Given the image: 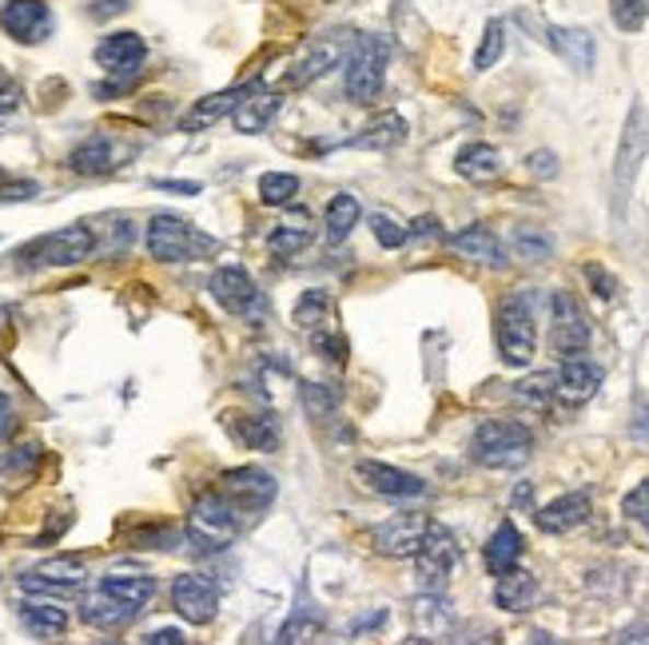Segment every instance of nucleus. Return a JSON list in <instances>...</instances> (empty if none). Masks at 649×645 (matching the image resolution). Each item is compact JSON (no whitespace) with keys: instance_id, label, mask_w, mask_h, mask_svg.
<instances>
[{"instance_id":"obj_1","label":"nucleus","mask_w":649,"mask_h":645,"mask_svg":"<svg viewBox=\"0 0 649 645\" xmlns=\"http://www.w3.org/2000/svg\"><path fill=\"white\" fill-rule=\"evenodd\" d=\"M649 156V112L641 100L629 104L626 128H622V140H617V156H614V216H626V204L634 196V184H638V172Z\"/></svg>"},{"instance_id":"obj_2","label":"nucleus","mask_w":649,"mask_h":645,"mask_svg":"<svg viewBox=\"0 0 649 645\" xmlns=\"http://www.w3.org/2000/svg\"><path fill=\"white\" fill-rule=\"evenodd\" d=\"M530 450H534V435L514 418H490L474 430L471 442L474 462H483L490 471H518L530 459Z\"/></svg>"},{"instance_id":"obj_3","label":"nucleus","mask_w":649,"mask_h":645,"mask_svg":"<svg viewBox=\"0 0 649 645\" xmlns=\"http://www.w3.org/2000/svg\"><path fill=\"white\" fill-rule=\"evenodd\" d=\"M143 247H148V255L160 263H187V260H199V255H211L220 243L211 240V235H204L199 228H192L187 219L160 211V216L148 219Z\"/></svg>"},{"instance_id":"obj_4","label":"nucleus","mask_w":649,"mask_h":645,"mask_svg":"<svg viewBox=\"0 0 649 645\" xmlns=\"http://www.w3.org/2000/svg\"><path fill=\"white\" fill-rule=\"evenodd\" d=\"M495 339L510 367H526V362L534 359L538 327H534V296H530V291H514V296H507L498 303Z\"/></svg>"},{"instance_id":"obj_5","label":"nucleus","mask_w":649,"mask_h":645,"mask_svg":"<svg viewBox=\"0 0 649 645\" xmlns=\"http://www.w3.org/2000/svg\"><path fill=\"white\" fill-rule=\"evenodd\" d=\"M240 534V510H235L223 494H204L192 515H187V538L199 550H223L232 546Z\"/></svg>"},{"instance_id":"obj_6","label":"nucleus","mask_w":649,"mask_h":645,"mask_svg":"<svg viewBox=\"0 0 649 645\" xmlns=\"http://www.w3.org/2000/svg\"><path fill=\"white\" fill-rule=\"evenodd\" d=\"M386 56H391V48H386L383 36H359L351 48V56H347V96L355 100V104H371L379 92H383V80H386Z\"/></svg>"},{"instance_id":"obj_7","label":"nucleus","mask_w":649,"mask_h":645,"mask_svg":"<svg viewBox=\"0 0 649 645\" xmlns=\"http://www.w3.org/2000/svg\"><path fill=\"white\" fill-rule=\"evenodd\" d=\"M92 252H96V235L89 223H68V228L48 231L36 243H28L24 260L36 267H77V263L92 260Z\"/></svg>"},{"instance_id":"obj_8","label":"nucleus","mask_w":649,"mask_h":645,"mask_svg":"<svg viewBox=\"0 0 649 645\" xmlns=\"http://www.w3.org/2000/svg\"><path fill=\"white\" fill-rule=\"evenodd\" d=\"M211 299H216L228 315L255 319V323L267 315L264 291H259L252 275L243 272V267H235V263H228V267H220V272L211 275Z\"/></svg>"},{"instance_id":"obj_9","label":"nucleus","mask_w":649,"mask_h":645,"mask_svg":"<svg viewBox=\"0 0 649 645\" xmlns=\"http://www.w3.org/2000/svg\"><path fill=\"white\" fill-rule=\"evenodd\" d=\"M89 578V569L77 554H56V558H45L40 566L24 569L21 574V590L36 594V598H68L77 594Z\"/></svg>"},{"instance_id":"obj_10","label":"nucleus","mask_w":649,"mask_h":645,"mask_svg":"<svg viewBox=\"0 0 649 645\" xmlns=\"http://www.w3.org/2000/svg\"><path fill=\"white\" fill-rule=\"evenodd\" d=\"M551 347L561 359L586 355V347H590V323H586L582 303L570 291H554L551 296Z\"/></svg>"},{"instance_id":"obj_11","label":"nucleus","mask_w":649,"mask_h":645,"mask_svg":"<svg viewBox=\"0 0 649 645\" xmlns=\"http://www.w3.org/2000/svg\"><path fill=\"white\" fill-rule=\"evenodd\" d=\"M454 562H459V542L447 526L430 522L427 538H422V546L415 554V569H418V581L427 586V590H439L442 581L451 578Z\"/></svg>"},{"instance_id":"obj_12","label":"nucleus","mask_w":649,"mask_h":645,"mask_svg":"<svg viewBox=\"0 0 649 645\" xmlns=\"http://www.w3.org/2000/svg\"><path fill=\"white\" fill-rule=\"evenodd\" d=\"M220 494L235 510H267L276 498V479L259 467H235L220 479Z\"/></svg>"},{"instance_id":"obj_13","label":"nucleus","mask_w":649,"mask_h":645,"mask_svg":"<svg viewBox=\"0 0 649 645\" xmlns=\"http://www.w3.org/2000/svg\"><path fill=\"white\" fill-rule=\"evenodd\" d=\"M0 28L21 44H40L53 33V12L45 0H4L0 4Z\"/></svg>"},{"instance_id":"obj_14","label":"nucleus","mask_w":649,"mask_h":645,"mask_svg":"<svg viewBox=\"0 0 649 645\" xmlns=\"http://www.w3.org/2000/svg\"><path fill=\"white\" fill-rule=\"evenodd\" d=\"M427 530H430V522L422 515H395L374 526L371 538H374V550L386 554V558H415Z\"/></svg>"},{"instance_id":"obj_15","label":"nucleus","mask_w":649,"mask_h":645,"mask_svg":"<svg viewBox=\"0 0 649 645\" xmlns=\"http://www.w3.org/2000/svg\"><path fill=\"white\" fill-rule=\"evenodd\" d=\"M172 606H176V613L184 622L208 625L216 618V610H220V594H216V586L208 578H199V574H179L172 581Z\"/></svg>"},{"instance_id":"obj_16","label":"nucleus","mask_w":649,"mask_h":645,"mask_svg":"<svg viewBox=\"0 0 649 645\" xmlns=\"http://www.w3.org/2000/svg\"><path fill=\"white\" fill-rule=\"evenodd\" d=\"M359 482H363L367 491L383 494V498H422L427 494V482L418 479V474L403 471V467H391V462H374L363 459L355 467Z\"/></svg>"},{"instance_id":"obj_17","label":"nucleus","mask_w":649,"mask_h":645,"mask_svg":"<svg viewBox=\"0 0 649 645\" xmlns=\"http://www.w3.org/2000/svg\"><path fill=\"white\" fill-rule=\"evenodd\" d=\"M148 56V44H143L140 33H112L96 44V65L112 77L136 80L140 77V65Z\"/></svg>"},{"instance_id":"obj_18","label":"nucleus","mask_w":649,"mask_h":645,"mask_svg":"<svg viewBox=\"0 0 649 645\" xmlns=\"http://www.w3.org/2000/svg\"><path fill=\"white\" fill-rule=\"evenodd\" d=\"M598 387H602V367L582 359V355L561 359V367L554 371V391H558L561 403H570V406L590 403V399L598 394Z\"/></svg>"},{"instance_id":"obj_19","label":"nucleus","mask_w":649,"mask_h":645,"mask_svg":"<svg viewBox=\"0 0 649 645\" xmlns=\"http://www.w3.org/2000/svg\"><path fill=\"white\" fill-rule=\"evenodd\" d=\"M252 84H240V88H223V92H211V96L196 100L192 108L179 116V131H208L211 124H220L228 112H235L247 100Z\"/></svg>"},{"instance_id":"obj_20","label":"nucleus","mask_w":649,"mask_h":645,"mask_svg":"<svg viewBox=\"0 0 649 645\" xmlns=\"http://www.w3.org/2000/svg\"><path fill=\"white\" fill-rule=\"evenodd\" d=\"M542 33H546L542 41L551 44L554 53H558L561 60L573 68V72H582V77H590V72H594L598 44H594V36L586 33V28H558V24H546Z\"/></svg>"},{"instance_id":"obj_21","label":"nucleus","mask_w":649,"mask_h":645,"mask_svg":"<svg viewBox=\"0 0 649 645\" xmlns=\"http://www.w3.org/2000/svg\"><path fill=\"white\" fill-rule=\"evenodd\" d=\"M451 252L459 260L483 263V267H507V243L498 240L490 228H483V223H471L459 235H451Z\"/></svg>"},{"instance_id":"obj_22","label":"nucleus","mask_w":649,"mask_h":645,"mask_svg":"<svg viewBox=\"0 0 649 645\" xmlns=\"http://www.w3.org/2000/svg\"><path fill=\"white\" fill-rule=\"evenodd\" d=\"M586 518H590V494L573 491L542 506L538 515H534V522H538L542 534H570V530L586 526Z\"/></svg>"},{"instance_id":"obj_23","label":"nucleus","mask_w":649,"mask_h":645,"mask_svg":"<svg viewBox=\"0 0 649 645\" xmlns=\"http://www.w3.org/2000/svg\"><path fill=\"white\" fill-rule=\"evenodd\" d=\"M407 140V120L398 116V112H383V116H374L359 136L347 140V148H359V152H391L398 143Z\"/></svg>"},{"instance_id":"obj_24","label":"nucleus","mask_w":649,"mask_h":645,"mask_svg":"<svg viewBox=\"0 0 649 645\" xmlns=\"http://www.w3.org/2000/svg\"><path fill=\"white\" fill-rule=\"evenodd\" d=\"M518 558H522V534H518V526L507 518V522H498L495 534L486 538L483 562H486V569H490L495 578H502V574L518 569Z\"/></svg>"},{"instance_id":"obj_25","label":"nucleus","mask_w":649,"mask_h":645,"mask_svg":"<svg viewBox=\"0 0 649 645\" xmlns=\"http://www.w3.org/2000/svg\"><path fill=\"white\" fill-rule=\"evenodd\" d=\"M279 108H283V96H279V92H259V88H252L247 100L232 112L235 131H243V136H259V131L279 116Z\"/></svg>"},{"instance_id":"obj_26","label":"nucleus","mask_w":649,"mask_h":645,"mask_svg":"<svg viewBox=\"0 0 649 645\" xmlns=\"http://www.w3.org/2000/svg\"><path fill=\"white\" fill-rule=\"evenodd\" d=\"M538 602V578L526 574V569H510L502 574L495 586V606L507 613H526L530 606Z\"/></svg>"},{"instance_id":"obj_27","label":"nucleus","mask_w":649,"mask_h":645,"mask_svg":"<svg viewBox=\"0 0 649 645\" xmlns=\"http://www.w3.org/2000/svg\"><path fill=\"white\" fill-rule=\"evenodd\" d=\"M16 613H21L24 630L33 637H40V642H53V637H60L68 630V610H60L56 602H36V598H28V602L16 606Z\"/></svg>"},{"instance_id":"obj_28","label":"nucleus","mask_w":649,"mask_h":645,"mask_svg":"<svg viewBox=\"0 0 649 645\" xmlns=\"http://www.w3.org/2000/svg\"><path fill=\"white\" fill-rule=\"evenodd\" d=\"M454 168L471 184H490V180L502 175V152H498L495 143H466L463 152H459V160H454Z\"/></svg>"},{"instance_id":"obj_29","label":"nucleus","mask_w":649,"mask_h":645,"mask_svg":"<svg viewBox=\"0 0 649 645\" xmlns=\"http://www.w3.org/2000/svg\"><path fill=\"white\" fill-rule=\"evenodd\" d=\"M132 606H124L120 598H112V594L96 590L89 594L84 602H80V618L89 625H96V630H120L124 622H132Z\"/></svg>"},{"instance_id":"obj_30","label":"nucleus","mask_w":649,"mask_h":645,"mask_svg":"<svg viewBox=\"0 0 649 645\" xmlns=\"http://www.w3.org/2000/svg\"><path fill=\"white\" fill-rule=\"evenodd\" d=\"M68 168L80 175H104L116 168V156H112V140L108 136H89L80 143L77 152L68 156Z\"/></svg>"},{"instance_id":"obj_31","label":"nucleus","mask_w":649,"mask_h":645,"mask_svg":"<svg viewBox=\"0 0 649 645\" xmlns=\"http://www.w3.org/2000/svg\"><path fill=\"white\" fill-rule=\"evenodd\" d=\"M100 590L112 594V598H120V602L132 606V610H140V606L152 602L155 581L148 578V574H108V578L100 581Z\"/></svg>"},{"instance_id":"obj_32","label":"nucleus","mask_w":649,"mask_h":645,"mask_svg":"<svg viewBox=\"0 0 649 645\" xmlns=\"http://www.w3.org/2000/svg\"><path fill=\"white\" fill-rule=\"evenodd\" d=\"M232 430L243 447H252V450H276L279 435H283L276 415H243L240 423H232Z\"/></svg>"},{"instance_id":"obj_33","label":"nucleus","mask_w":649,"mask_h":645,"mask_svg":"<svg viewBox=\"0 0 649 645\" xmlns=\"http://www.w3.org/2000/svg\"><path fill=\"white\" fill-rule=\"evenodd\" d=\"M359 223V199L351 192H339V196L327 204V240L343 243L351 235V228Z\"/></svg>"},{"instance_id":"obj_34","label":"nucleus","mask_w":649,"mask_h":645,"mask_svg":"<svg viewBox=\"0 0 649 645\" xmlns=\"http://www.w3.org/2000/svg\"><path fill=\"white\" fill-rule=\"evenodd\" d=\"M335 48H331V44H320V48H311L308 56H303V60H295V68H291V72H287L283 77V84L287 88H303V84H311V80H320L323 72H327L331 65H335Z\"/></svg>"},{"instance_id":"obj_35","label":"nucleus","mask_w":649,"mask_h":645,"mask_svg":"<svg viewBox=\"0 0 649 645\" xmlns=\"http://www.w3.org/2000/svg\"><path fill=\"white\" fill-rule=\"evenodd\" d=\"M335 319V303H331L327 291H308V296L295 303V323L303 331H323Z\"/></svg>"},{"instance_id":"obj_36","label":"nucleus","mask_w":649,"mask_h":645,"mask_svg":"<svg viewBox=\"0 0 649 645\" xmlns=\"http://www.w3.org/2000/svg\"><path fill=\"white\" fill-rule=\"evenodd\" d=\"M502 53H507V24L486 21L483 41H478V53H474V72H490V68L502 60Z\"/></svg>"},{"instance_id":"obj_37","label":"nucleus","mask_w":649,"mask_h":645,"mask_svg":"<svg viewBox=\"0 0 649 645\" xmlns=\"http://www.w3.org/2000/svg\"><path fill=\"white\" fill-rule=\"evenodd\" d=\"M415 622L427 630V634H442L451 630V602L439 598V594H422L415 602Z\"/></svg>"},{"instance_id":"obj_38","label":"nucleus","mask_w":649,"mask_h":645,"mask_svg":"<svg viewBox=\"0 0 649 645\" xmlns=\"http://www.w3.org/2000/svg\"><path fill=\"white\" fill-rule=\"evenodd\" d=\"M510 247H514L518 260H530V263H546L554 255V240L538 228H518Z\"/></svg>"},{"instance_id":"obj_39","label":"nucleus","mask_w":649,"mask_h":645,"mask_svg":"<svg viewBox=\"0 0 649 645\" xmlns=\"http://www.w3.org/2000/svg\"><path fill=\"white\" fill-rule=\"evenodd\" d=\"M315 240V231H311V223H279L276 231H271V240H267V247L276 255H299L308 243Z\"/></svg>"},{"instance_id":"obj_40","label":"nucleus","mask_w":649,"mask_h":645,"mask_svg":"<svg viewBox=\"0 0 649 645\" xmlns=\"http://www.w3.org/2000/svg\"><path fill=\"white\" fill-rule=\"evenodd\" d=\"M299 196V180L291 172H267L259 175V199L271 204V208H283Z\"/></svg>"},{"instance_id":"obj_41","label":"nucleus","mask_w":649,"mask_h":645,"mask_svg":"<svg viewBox=\"0 0 649 645\" xmlns=\"http://www.w3.org/2000/svg\"><path fill=\"white\" fill-rule=\"evenodd\" d=\"M610 16L622 33H641L649 21V0H610Z\"/></svg>"},{"instance_id":"obj_42","label":"nucleus","mask_w":649,"mask_h":645,"mask_svg":"<svg viewBox=\"0 0 649 645\" xmlns=\"http://www.w3.org/2000/svg\"><path fill=\"white\" fill-rule=\"evenodd\" d=\"M554 375L551 371H542V375H530V379H522V383L514 387V399L518 403H526V406H546L554 399Z\"/></svg>"},{"instance_id":"obj_43","label":"nucleus","mask_w":649,"mask_h":645,"mask_svg":"<svg viewBox=\"0 0 649 645\" xmlns=\"http://www.w3.org/2000/svg\"><path fill=\"white\" fill-rule=\"evenodd\" d=\"M303 406H308L315 418H331L335 415V406H339V391L327 383H308L303 387Z\"/></svg>"},{"instance_id":"obj_44","label":"nucleus","mask_w":649,"mask_h":645,"mask_svg":"<svg viewBox=\"0 0 649 645\" xmlns=\"http://www.w3.org/2000/svg\"><path fill=\"white\" fill-rule=\"evenodd\" d=\"M311 347L320 350L327 362H343L347 359V339L339 335V327H323V331H311Z\"/></svg>"},{"instance_id":"obj_45","label":"nucleus","mask_w":649,"mask_h":645,"mask_svg":"<svg viewBox=\"0 0 649 645\" xmlns=\"http://www.w3.org/2000/svg\"><path fill=\"white\" fill-rule=\"evenodd\" d=\"M622 510H626V518H634V522L649 530V479L638 482V486L622 498Z\"/></svg>"},{"instance_id":"obj_46","label":"nucleus","mask_w":649,"mask_h":645,"mask_svg":"<svg viewBox=\"0 0 649 645\" xmlns=\"http://www.w3.org/2000/svg\"><path fill=\"white\" fill-rule=\"evenodd\" d=\"M371 231H374V240L383 243L386 252H395V247H403V243H407V228H398L395 219H386V216H371Z\"/></svg>"},{"instance_id":"obj_47","label":"nucleus","mask_w":649,"mask_h":645,"mask_svg":"<svg viewBox=\"0 0 649 645\" xmlns=\"http://www.w3.org/2000/svg\"><path fill=\"white\" fill-rule=\"evenodd\" d=\"M586 279H590V287H594L598 299H614L617 296V279L605 272L602 263H586Z\"/></svg>"},{"instance_id":"obj_48","label":"nucleus","mask_w":649,"mask_h":645,"mask_svg":"<svg viewBox=\"0 0 649 645\" xmlns=\"http://www.w3.org/2000/svg\"><path fill=\"white\" fill-rule=\"evenodd\" d=\"M526 172L538 175V180H554L558 175V156L551 152V148H538V152L526 156Z\"/></svg>"},{"instance_id":"obj_49","label":"nucleus","mask_w":649,"mask_h":645,"mask_svg":"<svg viewBox=\"0 0 649 645\" xmlns=\"http://www.w3.org/2000/svg\"><path fill=\"white\" fill-rule=\"evenodd\" d=\"M439 235H442V223L434 216H418L407 228V240H439Z\"/></svg>"},{"instance_id":"obj_50","label":"nucleus","mask_w":649,"mask_h":645,"mask_svg":"<svg viewBox=\"0 0 649 645\" xmlns=\"http://www.w3.org/2000/svg\"><path fill=\"white\" fill-rule=\"evenodd\" d=\"M16 104H21V84L0 68V112H12Z\"/></svg>"},{"instance_id":"obj_51","label":"nucleus","mask_w":649,"mask_h":645,"mask_svg":"<svg viewBox=\"0 0 649 645\" xmlns=\"http://www.w3.org/2000/svg\"><path fill=\"white\" fill-rule=\"evenodd\" d=\"M28 196H36L33 180H24V184H12V187H0V199H28Z\"/></svg>"},{"instance_id":"obj_52","label":"nucleus","mask_w":649,"mask_h":645,"mask_svg":"<svg viewBox=\"0 0 649 645\" xmlns=\"http://www.w3.org/2000/svg\"><path fill=\"white\" fill-rule=\"evenodd\" d=\"M128 9V0H96V4H92V16H96V21H104V16H112V12H124Z\"/></svg>"},{"instance_id":"obj_53","label":"nucleus","mask_w":649,"mask_h":645,"mask_svg":"<svg viewBox=\"0 0 649 645\" xmlns=\"http://www.w3.org/2000/svg\"><path fill=\"white\" fill-rule=\"evenodd\" d=\"M617 645H649V622H638L634 630H626Z\"/></svg>"},{"instance_id":"obj_54","label":"nucleus","mask_w":649,"mask_h":645,"mask_svg":"<svg viewBox=\"0 0 649 645\" xmlns=\"http://www.w3.org/2000/svg\"><path fill=\"white\" fill-rule=\"evenodd\" d=\"M148 645H187V637L179 634V630H155V634L148 637Z\"/></svg>"},{"instance_id":"obj_55","label":"nucleus","mask_w":649,"mask_h":645,"mask_svg":"<svg viewBox=\"0 0 649 645\" xmlns=\"http://www.w3.org/2000/svg\"><path fill=\"white\" fill-rule=\"evenodd\" d=\"M634 435H638L641 442H649V399L638 406V415H634Z\"/></svg>"},{"instance_id":"obj_56","label":"nucleus","mask_w":649,"mask_h":645,"mask_svg":"<svg viewBox=\"0 0 649 645\" xmlns=\"http://www.w3.org/2000/svg\"><path fill=\"white\" fill-rule=\"evenodd\" d=\"M155 187H164V192H184V196H196L199 184H192V180H160Z\"/></svg>"},{"instance_id":"obj_57","label":"nucleus","mask_w":649,"mask_h":645,"mask_svg":"<svg viewBox=\"0 0 649 645\" xmlns=\"http://www.w3.org/2000/svg\"><path fill=\"white\" fill-rule=\"evenodd\" d=\"M463 645H498V634H490V630H471V642Z\"/></svg>"},{"instance_id":"obj_58","label":"nucleus","mask_w":649,"mask_h":645,"mask_svg":"<svg viewBox=\"0 0 649 645\" xmlns=\"http://www.w3.org/2000/svg\"><path fill=\"white\" fill-rule=\"evenodd\" d=\"M9 427V399H4V391H0V430Z\"/></svg>"},{"instance_id":"obj_59","label":"nucleus","mask_w":649,"mask_h":645,"mask_svg":"<svg viewBox=\"0 0 649 645\" xmlns=\"http://www.w3.org/2000/svg\"><path fill=\"white\" fill-rule=\"evenodd\" d=\"M271 645H303V642H295V637L287 634V630H279V637H276V642H271Z\"/></svg>"},{"instance_id":"obj_60","label":"nucleus","mask_w":649,"mask_h":645,"mask_svg":"<svg viewBox=\"0 0 649 645\" xmlns=\"http://www.w3.org/2000/svg\"><path fill=\"white\" fill-rule=\"evenodd\" d=\"M534 645H558V642H554L551 634H538V637H534Z\"/></svg>"},{"instance_id":"obj_61","label":"nucleus","mask_w":649,"mask_h":645,"mask_svg":"<svg viewBox=\"0 0 649 645\" xmlns=\"http://www.w3.org/2000/svg\"><path fill=\"white\" fill-rule=\"evenodd\" d=\"M403 645H427V642H422V637H407Z\"/></svg>"},{"instance_id":"obj_62","label":"nucleus","mask_w":649,"mask_h":645,"mask_svg":"<svg viewBox=\"0 0 649 645\" xmlns=\"http://www.w3.org/2000/svg\"><path fill=\"white\" fill-rule=\"evenodd\" d=\"M108 645H124V642H108Z\"/></svg>"},{"instance_id":"obj_63","label":"nucleus","mask_w":649,"mask_h":645,"mask_svg":"<svg viewBox=\"0 0 649 645\" xmlns=\"http://www.w3.org/2000/svg\"><path fill=\"white\" fill-rule=\"evenodd\" d=\"M0 180H4V172H0Z\"/></svg>"}]
</instances>
